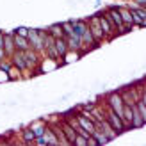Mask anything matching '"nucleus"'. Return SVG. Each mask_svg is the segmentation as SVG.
Listing matches in <instances>:
<instances>
[{
  "mask_svg": "<svg viewBox=\"0 0 146 146\" xmlns=\"http://www.w3.org/2000/svg\"><path fill=\"white\" fill-rule=\"evenodd\" d=\"M96 16H98V25L102 29V32H104V36H105V41H112L116 38V29L111 25V21H109L107 14H105V9H100L96 13Z\"/></svg>",
  "mask_w": 146,
  "mask_h": 146,
  "instance_id": "obj_1",
  "label": "nucleus"
},
{
  "mask_svg": "<svg viewBox=\"0 0 146 146\" xmlns=\"http://www.w3.org/2000/svg\"><path fill=\"white\" fill-rule=\"evenodd\" d=\"M105 105L109 109H112V111L116 112L121 118V114H123V98H121V94L119 91H111V93H107L105 94Z\"/></svg>",
  "mask_w": 146,
  "mask_h": 146,
  "instance_id": "obj_2",
  "label": "nucleus"
},
{
  "mask_svg": "<svg viewBox=\"0 0 146 146\" xmlns=\"http://www.w3.org/2000/svg\"><path fill=\"white\" fill-rule=\"evenodd\" d=\"M86 20H87V27H89V31H91V34H93L94 41H96L98 45H102V43L105 41V36H104V32H102L100 25H98V16H96V13H94L93 16L86 18Z\"/></svg>",
  "mask_w": 146,
  "mask_h": 146,
  "instance_id": "obj_3",
  "label": "nucleus"
},
{
  "mask_svg": "<svg viewBox=\"0 0 146 146\" xmlns=\"http://www.w3.org/2000/svg\"><path fill=\"white\" fill-rule=\"evenodd\" d=\"M27 39H29V45H31V48L36 50V52H39V54L43 55V39L39 38L38 29H29ZM43 57H45V55H43Z\"/></svg>",
  "mask_w": 146,
  "mask_h": 146,
  "instance_id": "obj_4",
  "label": "nucleus"
},
{
  "mask_svg": "<svg viewBox=\"0 0 146 146\" xmlns=\"http://www.w3.org/2000/svg\"><path fill=\"white\" fill-rule=\"evenodd\" d=\"M11 61L16 68H20L21 71H27V59H25V52L21 50H14V54L11 55Z\"/></svg>",
  "mask_w": 146,
  "mask_h": 146,
  "instance_id": "obj_5",
  "label": "nucleus"
},
{
  "mask_svg": "<svg viewBox=\"0 0 146 146\" xmlns=\"http://www.w3.org/2000/svg\"><path fill=\"white\" fill-rule=\"evenodd\" d=\"M4 50H5V55L11 57L14 54V50H16V46H14V36H13V31L11 32H4Z\"/></svg>",
  "mask_w": 146,
  "mask_h": 146,
  "instance_id": "obj_6",
  "label": "nucleus"
},
{
  "mask_svg": "<svg viewBox=\"0 0 146 146\" xmlns=\"http://www.w3.org/2000/svg\"><path fill=\"white\" fill-rule=\"evenodd\" d=\"M48 125L52 127V130L55 132L59 144H62V146H71V144H70V141L66 139V135H64V132H62V128H61V125H59V121H57V123H48Z\"/></svg>",
  "mask_w": 146,
  "mask_h": 146,
  "instance_id": "obj_7",
  "label": "nucleus"
},
{
  "mask_svg": "<svg viewBox=\"0 0 146 146\" xmlns=\"http://www.w3.org/2000/svg\"><path fill=\"white\" fill-rule=\"evenodd\" d=\"M29 127H31L32 128V132L36 134V137H41L43 134H45V128H46V121L45 119H34L32 123H31V125H29Z\"/></svg>",
  "mask_w": 146,
  "mask_h": 146,
  "instance_id": "obj_8",
  "label": "nucleus"
},
{
  "mask_svg": "<svg viewBox=\"0 0 146 146\" xmlns=\"http://www.w3.org/2000/svg\"><path fill=\"white\" fill-rule=\"evenodd\" d=\"M43 137H45L46 141V146H59V141H57V135L55 132L52 130V127L46 123V128H45V134H43Z\"/></svg>",
  "mask_w": 146,
  "mask_h": 146,
  "instance_id": "obj_9",
  "label": "nucleus"
},
{
  "mask_svg": "<svg viewBox=\"0 0 146 146\" xmlns=\"http://www.w3.org/2000/svg\"><path fill=\"white\" fill-rule=\"evenodd\" d=\"M77 121H78V125L82 127L84 130H87V132H89V134L93 132L94 128H96V127H94V121H93V119L86 118V116H84V114H80V112L77 114Z\"/></svg>",
  "mask_w": 146,
  "mask_h": 146,
  "instance_id": "obj_10",
  "label": "nucleus"
},
{
  "mask_svg": "<svg viewBox=\"0 0 146 146\" xmlns=\"http://www.w3.org/2000/svg\"><path fill=\"white\" fill-rule=\"evenodd\" d=\"M13 36H14V46H16V50H21V52H25V50L31 48V45H29V39H27V38H23V36H18V34H14V32H13Z\"/></svg>",
  "mask_w": 146,
  "mask_h": 146,
  "instance_id": "obj_11",
  "label": "nucleus"
},
{
  "mask_svg": "<svg viewBox=\"0 0 146 146\" xmlns=\"http://www.w3.org/2000/svg\"><path fill=\"white\" fill-rule=\"evenodd\" d=\"M55 50H57V54H59L61 61H62V59H64V55L68 54V45H66V39H64V38H57V39H55Z\"/></svg>",
  "mask_w": 146,
  "mask_h": 146,
  "instance_id": "obj_12",
  "label": "nucleus"
},
{
  "mask_svg": "<svg viewBox=\"0 0 146 146\" xmlns=\"http://www.w3.org/2000/svg\"><path fill=\"white\" fill-rule=\"evenodd\" d=\"M34 139H36V134L32 132L31 127H23L21 128V141L25 144H34Z\"/></svg>",
  "mask_w": 146,
  "mask_h": 146,
  "instance_id": "obj_13",
  "label": "nucleus"
},
{
  "mask_svg": "<svg viewBox=\"0 0 146 146\" xmlns=\"http://www.w3.org/2000/svg\"><path fill=\"white\" fill-rule=\"evenodd\" d=\"M46 31H48V34L52 36V38H66L64 36V32H62V27H61V23H52V25H48L46 27Z\"/></svg>",
  "mask_w": 146,
  "mask_h": 146,
  "instance_id": "obj_14",
  "label": "nucleus"
},
{
  "mask_svg": "<svg viewBox=\"0 0 146 146\" xmlns=\"http://www.w3.org/2000/svg\"><path fill=\"white\" fill-rule=\"evenodd\" d=\"M91 135L94 137V139H96V143H98V146H104V144H107V143H111V141H109V139H107V135H105L104 132H102V130H100V128H94V130H93V132H91Z\"/></svg>",
  "mask_w": 146,
  "mask_h": 146,
  "instance_id": "obj_15",
  "label": "nucleus"
},
{
  "mask_svg": "<svg viewBox=\"0 0 146 146\" xmlns=\"http://www.w3.org/2000/svg\"><path fill=\"white\" fill-rule=\"evenodd\" d=\"M118 11H119V16H121V21H123V23L134 25V23H132V16H130V11H128L127 5H118Z\"/></svg>",
  "mask_w": 146,
  "mask_h": 146,
  "instance_id": "obj_16",
  "label": "nucleus"
},
{
  "mask_svg": "<svg viewBox=\"0 0 146 146\" xmlns=\"http://www.w3.org/2000/svg\"><path fill=\"white\" fill-rule=\"evenodd\" d=\"M7 75H9V80H13V82H16V80H23V71H21L20 68H16L13 64V68L7 71Z\"/></svg>",
  "mask_w": 146,
  "mask_h": 146,
  "instance_id": "obj_17",
  "label": "nucleus"
},
{
  "mask_svg": "<svg viewBox=\"0 0 146 146\" xmlns=\"http://www.w3.org/2000/svg\"><path fill=\"white\" fill-rule=\"evenodd\" d=\"M13 68V61H11V57H5V59H2V61H0V70H2V71H9Z\"/></svg>",
  "mask_w": 146,
  "mask_h": 146,
  "instance_id": "obj_18",
  "label": "nucleus"
},
{
  "mask_svg": "<svg viewBox=\"0 0 146 146\" xmlns=\"http://www.w3.org/2000/svg\"><path fill=\"white\" fill-rule=\"evenodd\" d=\"M13 32H14V34H18V36H23V38H27V34H29V27H23V25H21V27H16Z\"/></svg>",
  "mask_w": 146,
  "mask_h": 146,
  "instance_id": "obj_19",
  "label": "nucleus"
},
{
  "mask_svg": "<svg viewBox=\"0 0 146 146\" xmlns=\"http://www.w3.org/2000/svg\"><path fill=\"white\" fill-rule=\"evenodd\" d=\"M87 146H98V143H96V139H94L93 135H89L87 137Z\"/></svg>",
  "mask_w": 146,
  "mask_h": 146,
  "instance_id": "obj_20",
  "label": "nucleus"
},
{
  "mask_svg": "<svg viewBox=\"0 0 146 146\" xmlns=\"http://www.w3.org/2000/svg\"><path fill=\"white\" fill-rule=\"evenodd\" d=\"M134 4H137V5H141V7H146V0H132Z\"/></svg>",
  "mask_w": 146,
  "mask_h": 146,
  "instance_id": "obj_21",
  "label": "nucleus"
},
{
  "mask_svg": "<svg viewBox=\"0 0 146 146\" xmlns=\"http://www.w3.org/2000/svg\"><path fill=\"white\" fill-rule=\"evenodd\" d=\"M5 57H7V55H5V50H4L2 46H0V61H2V59H5Z\"/></svg>",
  "mask_w": 146,
  "mask_h": 146,
  "instance_id": "obj_22",
  "label": "nucleus"
},
{
  "mask_svg": "<svg viewBox=\"0 0 146 146\" xmlns=\"http://www.w3.org/2000/svg\"><path fill=\"white\" fill-rule=\"evenodd\" d=\"M0 46L4 48V31H0Z\"/></svg>",
  "mask_w": 146,
  "mask_h": 146,
  "instance_id": "obj_23",
  "label": "nucleus"
},
{
  "mask_svg": "<svg viewBox=\"0 0 146 146\" xmlns=\"http://www.w3.org/2000/svg\"><path fill=\"white\" fill-rule=\"evenodd\" d=\"M94 2H96V5H98V7L102 5V0H94Z\"/></svg>",
  "mask_w": 146,
  "mask_h": 146,
  "instance_id": "obj_24",
  "label": "nucleus"
}]
</instances>
